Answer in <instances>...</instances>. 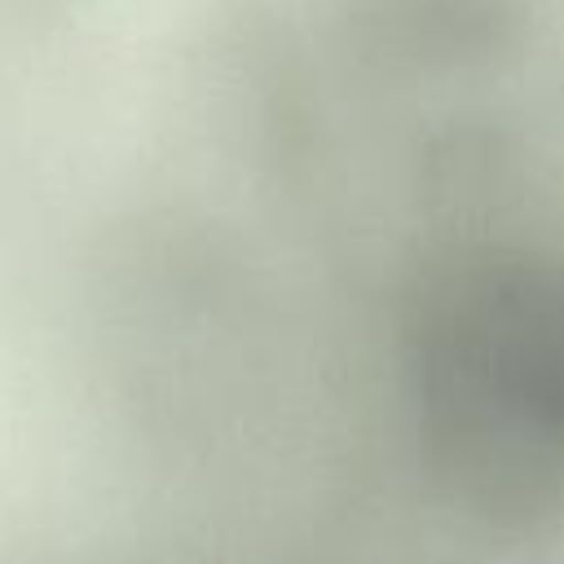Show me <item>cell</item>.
<instances>
[{
  "label": "cell",
  "mask_w": 564,
  "mask_h": 564,
  "mask_svg": "<svg viewBox=\"0 0 564 564\" xmlns=\"http://www.w3.org/2000/svg\"><path fill=\"white\" fill-rule=\"evenodd\" d=\"M9 317H13V295H9V273H4V242H0V436H4V401H9Z\"/></svg>",
  "instance_id": "6da1fadb"
}]
</instances>
